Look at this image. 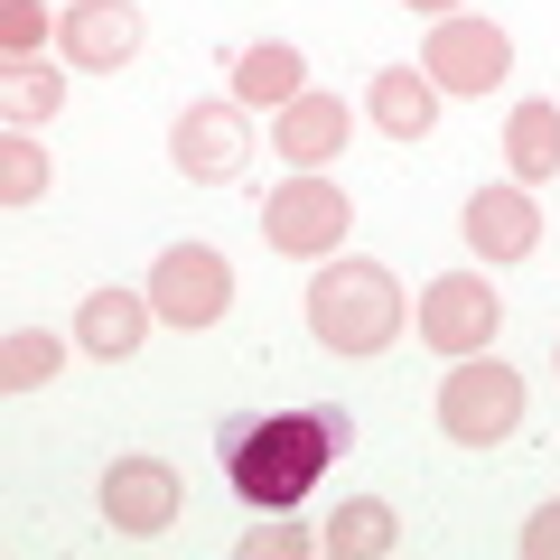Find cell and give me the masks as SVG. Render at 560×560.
I'll use <instances>...</instances> for the list:
<instances>
[{
  "label": "cell",
  "instance_id": "16",
  "mask_svg": "<svg viewBox=\"0 0 560 560\" xmlns=\"http://www.w3.org/2000/svg\"><path fill=\"white\" fill-rule=\"evenodd\" d=\"M504 168H514L523 187H541V178H560V103H541V94H523L514 113H504Z\"/></svg>",
  "mask_w": 560,
  "mask_h": 560
},
{
  "label": "cell",
  "instance_id": "12",
  "mask_svg": "<svg viewBox=\"0 0 560 560\" xmlns=\"http://www.w3.org/2000/svg\"><path fill=\"white\" fill-rule=\"evenodd\" d=\"M346 131H355V113H346L337 94H318V84H308L300 103H280V113H271V150L290 168H327L346 150Z\"/></svg>",
  "mask_w": 560,
  "mask_h": 560
},
{
  "label": "cell",
  "instance_id": "3",
  "mask_svg": "<svg viewBox=\"0 0 560 560\" xmlns=\"http://www.w3.org/2000/svg\"><path fill=\"white\" fill-rule=\"evenodd\" d=\"M523 411H533V393H523V374L486 346V355H458L440 374V440L458 448H504L523 430Z\"/></svg>",
  "mask_w": 560,
  "mask_h": 560
},
{
  "label": "cell",
  "instance_id": "5",
  "mask_svg": "<svg viewBox=\"0 0 560 560\" xmlns=\"http://www.w3.org/2000/svg\"><path fill=\"white\" fill-rule=\"evenodd\" d=\"M411 327H420V346H430V355L458 364V355H486V346H495L504 300H495V280H486V271H440L430 290H420Z\"/></svg>",
  "mask_w": 560,
  "mask_h": 560
},
{
  "label": "cell",
  "instance_id": "25",
  "mask_svg": "<svg viewBox=\"0 0 560 560\" xmlns=\"http://www.w3.org/2000/svg\"><path fill=\"white\" fill-rule=\"evenodd\" d=\"M551 355H560V346H551Z\"/></svg>",
  "mask_w": 560,
  "mask_h": 560
},
{
  "label": "cell",
  "instance_id": "18",
  "mask_svg": "<svg viewBox=\"0 0 560 560\" xmlns=\"http://www.w3.org/2000/svg\"><path fill=\"white\" fill-rule=\"evenodd\" d=\"M57 374H66V337H47V327H10L0 337V393H47Z\"/></svg>",
  "mask_w": 560,
  "mask_h": 560
},
{
  "label": "cell",
  "instance_id": "2",
  "mask_svg": "<svg viewBox=\"0 0 560 560\" xmlns=\"http://www.w3.org/2000/svg\"><path fill=\"white\" fill-rule=\"evenodd\" d=\"M401 318H411V300H401V280L383 261H346V253L318 261V280H308V337L327 355H383L401 337Z\"/></svg>",
  "mask_w": 560,
  "mask_h": 560
},
{
  "label": "cell",
  "instance_id": "11",
  "mask_svg": "<svg viewBox=\"0 0 560 560\" xmlns=\"http://www.w3.org/2000/svg\"><path fill=\"white\" fill-rule=\"evenodd\" d=\"M57 38H66V57H75L84 75H113V66L140 57V38H150V28H140V0H75Z\"/></svg>",
  "mask_w": 560,
  "mask_h": 560
},
{
  "label": "cell",
  "instance_id": "6",
  "mask_svg": "<svg viewBox=\"0 0 560 560\" xmlns=\"http://www.w3.org/2000/svg\"><path fill=\"white\" fill-rule=\"evenodd\" d=\"M150 308H160L168 327H215L224 308H234V261H224L215 243H168V253L150 261Z\"/></svg>",
  "mask_w": 560,
  "mask_h": 560
},
{
  "label": "cell",
  "instance_id": "22",
  "mask_svg": "<svg viewBox=\"0 0 560 560\" xmlns=\"http://www.w3.org/2000/svg\"><path fill=\"white\" fill-rule=\"evenodd\" d=\"M38 38H47L38 0H0V57H38Z\"/></svg>",
  "mask_w": 560,
  "mask_h": 560
},
{
  "label": "cell",
  "instance_id": "23",
  "mask_svg": "<svg viewBox=\"0 0 560 560\" xmlns=\"http://www.w3.org/2000/svg\"><path fill=\"white\" fill-rule=\"evenodd\" d=\"M523 560H560V504H541V514L523 523Z\"/></svg>",
  "mask_w": 560,
  "mask_h": 560
},
{
  "label": "cell",
  "instance_id": "14",
  "mask_svg": "<svg viewBox=\"0 0 560 560\" xmlns=\"http://www.w3.org/2000/svg\"><path fill=\"white\" fill-rule=\"evenodd\" d=\"M150 318H160V308H150V290H94V300L75 308V346L84 355H103V364H121V355H140V337H150Z\"/></svg>",
  "mask_w": 560,
  "mask_h": 560
},
{
  "label": "cell",
  "instance_id": "24",
  "mask_svg": "<svg viewBox=\"0 0 560 560\" xmlns=\"http://www.w3.org/2000/svg\"><path fill=\"white\" fill-rule=\"evenodd\" d=\"M401 10H420V20H448V10H458V0H401Z\"/></svg>",
  "mask_w": 560,
  "mask_h": 560
},
{
  "label": "cell",
  "instance_id": "15",
  "mask_svg": "<svg viewBox=\"0 0 560 560\" xmlns=\"http://www.w3.org/2000/svg\"><path fill=\"white\" fill-rule=\"evenodd\" d=\"M300 94H308V57H300V47L261 38V47L234 57V103H243V113H280V103H300Z\"/></svg>",
  "mask_w": 560,
  "mask_h": 560
},
{
  "label": "cell",
  "instance_id": "7",
  "mask_svg": "<svg viewBox=\"0 0 560 560\" xmlns=\"http://www.w3.org/2000/svg\"><path fill=\"white\" fill-rule=\"evenodd\" d=\"M94 504H103V523H113L121 541H160L168 523L187 514V486H178L168 458H113L103 486H94Z\"/></svg>",
  "mask_w": 560,
  "mask_h": 560
},
{
  "label": "cell",
  "instance_id": "19",
  "mask_svg": "<svg viewBox=\"0 0 560 560\" xmlns=\"http://www.w3.org/2000/svg\"><path fill=\"white\" fill-rule=\"evenodd\" d=\"M0 103H10V131H28L66 103V75L47 57H0Z\"/></svg>",
  "mask_w": 560,
  "mask_h": 560
},
{
  "label": "cell",
  "instance_id": "17",
  "mask_svg": "<svg viewBox=\"0 0 560 560\" xmlns=\"http://www.w3.org/2000/svg\"><path fill=\"white\" fill-rule=\"evenodd\" d=\"M327 560H383L401 541V523H393V504L383 495H355V504H337V523H327Z\"/></svg>",
  "mask_w": 560,
  "mask_h": 560
},
{
  "label": "cell",
  "instance_id": "20",
  "mask_svg": "<svg viewBox=\"0 0 560 560\" xmlns=\"http://www.w3.org/2000/svg\"><path fill=\"white\" fill-rule=\"evenodd\" d=\"M47 178H57V168H47L38 140H28V131H0V206H38Z\"/></svg>",
  "mask_w": 560,
  "mask_h": 560
},
{
  "label": "cell",
  "instance_id": "4",
  "mask_svg": "<svg viewBox=\"0 0 560 560\" xmlns=\"http://www.w3.org/2000/svg\"><path fill=\"white\" fill-rule=\"evenodd\" d=\"M346 234H355V206H346V187L327 178V168H290V178L261 197V243L290 253V261H327Z\"/></svg>",
  "mask_w": 560,
  "mask_h": 560
},
{
  "label": "cell",
  "instance_id": "10",
  "mask_svg": "<svg viewBox=\"0 0 560 560\" xmlns=\"http://www.w3.org/2000/svg\"><path fill=\"white\" fill-rule=\"evenodd\" d=\"M458 234H467V253H477V261H533V253H541V206H533V187H523V178L477 187L467 215H458Z\"/></svg>",
  "mask_w": 560,
  "mask_h": 560
},
{
  "label": "cell",
  "instance_id": "1",
  "mask_svg": "<svg viewBox=\"0 0 560 560\" xmlns=\"http://www.w3.org/2000/svg\"><path fill=\"white\" fill-rule=\"evenodd\" d=\"M346 440H355V420L337 401H280V411H234L215 430V458L253 514H300L318 477L346 458Z\"/></svg>",
  "mask_w": 560,
  "mask_h": 560
},
{
  "label": "cell",
  "instance_id": "9",
  "mask_svg": "<svg viewBox=\"0 0 560 560\" xmlns=\"http://www.w3.org/2000/svg\"><path fill=\"white\" fill-rule=\"evenodd\" d=\"M168 160H178V178H197V187H234L243 160H253L243 103H187V113L168 121Z\"/></svg>",
  "mask_w": 560,
  "mask_h": 560
},
{
  "label": "cell",
  "instance_id": "13",
  "mask_svg": "<svg viewBox=\"0 0 560 560\" xmlns=\"http://www.w3.org/2000/svg\"><path fill=\"white\" fill-rule=\"evenodd\" d=\"M364 113H374V131L393 140V150H420L430 121H440V84L420 75V66H383V75L364 84Z\"/></svg>",
  "mask_w": 560,
  "mask_h": 560
},
{
  "label": "cell",
  "instance_id": "8",
  "mask_svg": "<svg viewBox=\"0 0 560 560\" xmlns=\"http://www.w3.org/2000/svg\"><path fill=\"white\" fill-rule=\"evenodd\" d=\"M420 75L440 84V94H495V84L514 75V38H504L495 20H458V10H448V20L430 28V47H420Z\"/></svg>",
  "mask_w": 560,
  "mask_h": 560
},
{
  "label": "cell",
  "instance_id": "21",
  "mask_svg": "<svg viewBox=\"0 0 560 560\" xmlns=\"http://www.w3.org/2000/svg\"><path fill=\"white\" fill-rule=\"evenodd\" d=\"M234 551H243V560H308V551H327V541H318V533H300L290 514H271V523H253Z\"/></svg>",
  "mask_w": 560,
  "mask_h": 560
}]
</instances>
